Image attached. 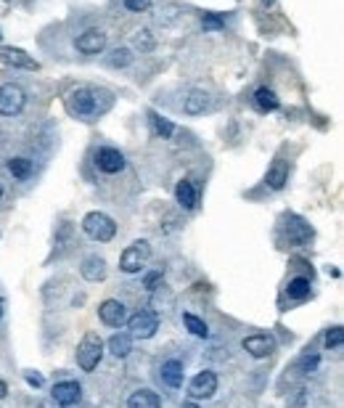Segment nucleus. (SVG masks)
I'll use <instances>...</instances> for the list:
<instances>
[{
	"instance_id": "17",
	"label": "nucleus",
	"mask_w": 344,
	"mask_h": 408,
	"mask_svg": "<svg viewBox=\"0 0 344 408\" xmlns=\"http://www.w3.org/2000/svg\"><path fill=\"white\" fill-rule=\"evenodd\" d=\"M289 170H291V164L286 162V160H276V162L270 164L267 175H265V186L273 188V191H281L289 183Z\"/></svg>"
},
{
	"instance_id": "1",
	"label": "nucleus",
	"mask_w": 344,
	"mask_h": 408,
	"mask_svg": "<svg viewBox=\"0 0 344 408\" xmlns=\"http://www.w3.org/2000/svg\"><path fill=\"white\" fill-rule=\"evenodd\" d=\"M64 103H66V112H69L75 120L90 123V120L101 117V114H106V112L111 109L114 93H109V90H103V88H93V85H77V88H72V90L66 93Z\"/></svg>"
},
{
	"instance_id": "33",
	"label": "nucleus",
	"mask_w": 344,
	"mask_h": 408,
	"mask_svg": "<svg viewBox=\"0 0 344 408\" xmlns=\"http://www.w3.org/2000/svg\"><path fill=\"white\" fill-rule=\"evenodd\" d=\"M24 379H27L29 387H35V390L42 387V377L38 374V371H29V368H27V371H24Z\"/></svg>"
},
{
	"instance_id": "15",
	"label": "nucleus",
	"mask_w": 344,
	"mask_h": 408,
	"mask_svg": "<svg viewBox=\"0 0 344 408\" xmlns=\"http://www.w3.org/2000/svg\"><path fill=\"white\" fill-rule=\"evenodd\" d=\"M243 350L252 355V358H267L276 353V340L270 334H252L241 342Z\"/></svg>"
},
{
	"instance_id": "5",
	"label": "nucleus",
	"mask_w": 344,
	"mask_h": 408,
	"mask_svg": "<svg viewBox=\"0 0 344 408\" xmlns=\"http://www.w3.org/2000/svg\"><path fill=\"white\" fill-rule=\"evenodd\" d=\"M148 260H151V244H148V242H133V244L122 252L120 270L122 273H127V276L141 273L143 266H146Z\"/></svg>"
},
{
	"instance_id": "27",
	"label": "nucleus",
	"mask_w": 344,
	"mask_h": 408,
	"mask_svg": "<svg viewBox=\"0 0 344 408\" xmlns=\"http://www.w3.org/2000/svg\"><path fill=\"white\" fill-rule=\"evenodd\" d=\"M183 324H185V329H188L194 337H202V340L209 337V327L204 324L199 316H194V313H183Z\"/></svg>"
},
{
	"instance_id": "29",
	"label": "nucleus",
	"mask_w": 344,
	"mask_h": 408,
	"mask_svg": "<svg viewBox=\"0 0 344 408\" xmlns=\"http://www.w3.org/2000/svg\"><path fill=\"white\" fill-rule=\"evenodd\" d=\"M202 27H204V32H217V29H223L225 27V19L220 16V14H204Z\"/></svg>"
},
{
	"instance_id": "11",
	"label": "nucleus",
	"mask_w": 344,
	"mask_h": 408,
	"mask_svg": "<svg viewBox=\"0 0 344 408\" xmlns=\"http://www.w3.org/2000/svg\"><path fill=\"white\" fill-rule=\"evenodd\" d=\"M80 395H82L80 382H72V379H66V382H56L53 390H51L53 403L61 406V408H72L75 403H80Z\"/></svg>"
},
{
	"instance_id": "3",
	"label": "nucleus",
	"mask_w": 344,
	"mask_h": 408,
	"mask_svg": "<svg viewBox=\"0 0 344 408\" xmlns=\"http://www.w3.org/2000/svg\"><path fill=\"white\" fill-rule=\"evenodd\" d=\"M101 358H103V340L96 331H85V337H82L80 345H77V366L82 371H93V368H98Z\"/></svg>"
},
{
	"instance_id": "41",
	"label": "nucleus",
	"mask_w": 344,
	"mask_h": 408,
	"mask_svg": "<svg viewBox=\"0 0 344 408\" xmlns=\"http://www.w3.org/2000/svg\"><path fill=\"white\" fill-rule=\"evenodd\" d=\"M0 38H3V35H0Z\"/></svg>"
},
{
	"instance_id": "40",
	"label": "nucleus",
	"mask_w": 344,
	"mask_h": 408,
	"mask_svg": "<svg viewBox=\"0 0 344 408\" xmlns=\"http://www.w3.org/2000/svg\"><path fill=\"white\" fill-rule=\"evenodd\" d=\"M40 408H51V406H40Z\"/></svg>"
},
{
	"instance_id": "26",
	"label": "nucleus",
	"mask_w": 344,
	"mask_h": 408,
	"mask_svg": "<svg viewBox=\"0 0 344 408\" xmlns=\"http://www.w3.org/2000/svg\"><path fill=\"white\" fill-rule=\"evenodd\" d=\"M130 64H133V51L130 48H114L106 59V66H111V69H124Z\"/></svg>"
},
{
	"instance_id": "10",
	"label": "nucleus",
	"mask_w": 344,
	"mask_h": 408,
	"mask_svg": "<svg viewBox=\"0 0 344 408\" xmlns=\"http://www.w3.org/2000/svg\"><path fill=\"white\" fill-rule=\"evenodd\" d=\"M0 64L16 66V69H29V72H38V69H40V64L35 62L27 51L14 48V45H0Z\"/></svg>"
},
{
	"instance_id": "23",
	"label": "nucleus",
	"mask_w": 344,
	"mask_h": 408,
	"mask_svg": "<svg viewBox=\"0 0 344 408\" xmlns=\"http://www.w3.org/2000/svg\"><path fill=\"white\" fill-rule=\"evenodd\" d=\"M130 350H133V340H130V334H114V337L109 340V353H111L114 358H127V355H130Z\"/></svg>"
},
{
	"instance_id": "2",
	"label": "nucleus",
	"mask_w": 344,
	"mask_h": 408,
	"mask_svg": "<svg viewBox=\"0 0 344 408\" xmlns=\"http://www.w3.org/2000/svg\"><path fill=\"white\" fill-rule=\"evenodd\" d=\"M82 231L93 239V242H111L114 236H117V223L106 215V212H88L85 218H82Z\"/></svg>"
},
{
	"instance_id": "18",
	"label": "nucleus",
	"mask_w": 344,
	"mask_h": 408,
	"mask_svg": "<svg viewBox=\"0 0 344 408\" xmlns=\"http://www.w3.org/2000/svg\"><path fill=\"white\" fill-rule=\"evenodd\" d=\"M175 199L181 204L183 209H196V204H199V188L194 181H188V178H183L181 183L175 186Z\"/></svg>"
},
{
	"instance_id": "34",
	"label": "nucleus",
	"mask_w": 344,
	"mask_h": 408,
	"mask_svg": "<svg viewBox=\"0 0 344 408\" xmlns=\"http://www.w3.org/2000/svg\"><path fill=\"white\" fill-rule=\"evenodd\" d=\"M159 281H162V270H157V273H148V276H146V281H143V284H146V289H151V292H154V289H157V284H159Z\"/></svg>"
},
{
	"instance_id": "35",
	"label": "nucleus",
	"mask_w": 344,
	"mask_h": 408,
	"mask_svg": "<svg viewBox=\"0 0 344 408\" xmlns=\"http://www.w3.org/2000/svg\"><path fill=\"white\" fill-rule=\"evenodd\" d=\"M8 395V387H5V382H0V398H5Z\"/></svg>"
},
{
	"instance_id": "9",
	"label": "nucleus",
	"mask_w": 344,
	"mask_h": 408,
	"mask_svg": "<svg viewBox=\"0 0 344 408\" xmlns=\"http://www.w3.org/2000/svg\"><path fill=\"white\" fill-rule=\"evenodd\" d=\"M217 392V374L215 371H199L191 385H188V395L194 400H207V398H215Z\"/></svg>"
},
{
	"instance_id": "13",
	"label": "nucleus",
	"mask_w": 344,
	"mask_h": 408,
	"mask_svg": "<svg viewBox=\"0 0 344 408\" xmlns=\"http://www.w3.org/2000/svg\"><path fill=\"white\" fill-rule=\"evenodd\" d=\"M98 318H101L106 327L120 329L122 324H127V310L120 300H103L98 305Z\"/></svg>"
},
{
	"instance_id": "14",
	"label": "nucleus",
	"mask_w": 344,
	"mask_h": 408,
	"mask_svg": "<svg viewBox=\"0 0 344 408\" xmlns=\"http://www.w3.org/2000/svg\"><path fill=\"white\" fill-rule=\"evenodd\" d=\"M286 239L291 244H307L313 239V228L300 215H286Z\"/></svg>"
},
{
	"instance_id": "30",
	"label": "nucleus",
	"mask_w": 344,
	"mask_h": 408,
	"mask_svg": "<svg viewBox=\"0 0 344 408\" xmlns=\"http://www.w3.org/2000/svg\"><path fill=\"white\" fill-rule=\"evenodd\" d=\"M342 342H344L342 327H331L328 331H326V347H328V350H336V347H342Z\"/></svg>"
},
{
	"instance_id": "32",
	"label": "nucleus",
	"mask_w": 344,
	"mask_h": 408,
	"mask_svg": "<svg viewBox=\"0 0 344 408\" xmlns=\"http://www.w3.org/2000/svg\"><path fill=\"white\" fill-rule=\"evenodd\" d=\"M318 361H321L318 355H304L302 361H300V368H302L304 374H313V371L318 368Z\"/></svg>"
},
{
	"instance_id": "12",
	"label": "nucleus",
	"mask_w": 344,
	"mask_h": 408,
	"mask_svg": "<svg viewBox=\"0 0 344 408\" xmlns=\"http://www.w3.org/2000/svg\"><path fill=\"white\" fill-rule=\"evenodd\" d=\"M209 106H212V99H209V93L202 90V88H191L188 93H185V99H183V114H188V117H199L204 112H209Z\"/></svg>"
},
{
	"instance_id": "28",
	"label": "nucleus",
	"mask_w": 344,
	"mask_h": 408,
	"mask_svg": "<svg viewBox=\"0 0 344 408\" xmlns=\"http://www.w3.org/2000/svg\"><path fill=\"white\" fill-rule=\"evenodd\" d=\"M148 117H151V125H154V133H157L159 138H164V141H167V138H170V136L175 133V125L170 123L167 117H162V114H154V112H151Z\"/></svg>"
},
{
	"instance_id": "8",
	"label": "nucleus",
	"mask_w": 344,
	"mask_h": 408,
	"mask_svg": "<svg viewBox=\"0 0 344 408\" xmlns=\"http://www.w3.org/2000/svg\"><path fill=\"white\" fill-rule=\"evenodd\" d=\"M93 164L101 170L103 175H117V173H122V170L127 167V160H124V154H122L120 149H114V146H101V149L96 151V157H93Z\"/></svg>"
},
{
	"instance_id": "24",
	"label": "nucleus",
	"mask_w": 344,
	"mask_h": 408,
	"mask_svg": "<svg viewBox=\"0 0 344 408\" xmlns=\"http://www.w3.org/2000/svg\"><path fill=\"white\" fill-rule=\"evenodd\" d=\"M133 48H135L138 53H151V51L157 48L154 32H151V29H138V32L133 35Z\"/></svg>"
},
{
	"instance_id": "25",
	"label": "nucleus",
	"mask_w": 344,
	"mask_h": 408,
	"mask_svg": "<svg viewBox=\"0 0 344 408\" xmlns=\"http://www.w3.org/2000/svg\"><path fill=\"white\" fill-rule=\"evenodd\" d=\"M310 281L307 279H291L289 281V286H286V294H289V300H297V303H302V300H307L310 297Z\"/></svg>"
},
{
	"instance_id": "20",
	"label": "nucleus",
	"mask_w": 344,
	"mask_h": 408,
	"mask_svg": "<svg viewBox=\"0 0 344 408\" xmlns=\"http://www.w3.org/2000/svg\"><path fill=\"white\" fill-rule=\"evenodd\" d=\"M127 408H162V398L148 387L135 390V392L127 398Z\"/></svg>"
},
{
	"instance_id": "19",
	"label": "nucleus",
	"mask_w": 344,
	"mask_h": 408,
	"mask_svg": "<svg viewBox=\"0 0 344 408\" xmlns=\"http://www.w3.org/2000/svg\"><path fill=\"white\" fill-rule=\"evenodd\" d=\"M252 103H254V109H257V112H263V114H267V112H276V109L281 106L278 96H276V90L265 88V85L254 90V96H252Z\"/></svg>"
},
{
	"instance_id": "7",
	"label": "nucleus",
	"mask_w": 344,
	"mask_h": 408,
	"mask_svg": "<svg viewBox=\"0 0 344 408\" xmlns=\"http://www.w3.org/2000/svg\"><path fill=\"white\" fill-rule=\"evenodd\" d=\"M127 327L133 331V337H138V340H151V337L157 334V329H159V313L143 307L135 316L127 318Z\"/></svg>"
},
{
	"instance_id": "22",
	"label": "nucleus",
	"mask_w": 344,
	"mask_h": 408,
	"mask_svg": "<svg viewBox=\"0 0 344 408\" xmlns=\"http://www.w3.org/2000/svg\"><path fill=\"white\" fill-rule=\"evenodd\" d=\"M162 382L167 385L170 390H181L183 387V364L181 361H164L162 364Z\"/></svg>"
},
{
	"instance_id": "38",
	"label": "nucleus",
	"mask_w": 344,
	"mask_h": 408,
	"mask_svg": "<svg viewBox=\"0 0 344 408\" xmlns=\"http://www.w3.org/2000/svg\"><path fill=\"white\" fill-rule=\"evenodd\" d=\"M0 199H3V188H0Z\"/></svg>"
},
{
	"instance_id": "6",
	"label": "nucleus",
	"mask_w": 344,
	"mask_h": 408,
	"mask_svg": "<svg viewBox=\"0 0 344 408\" xmlns=\"http://www.w3.org/2000/svg\"><path fill=\"white\" fill-rule=\"evenodd\" d=\"M106 45H109V35L98 27H90V29H85L75 38V48L82 56H98V53L106 51Z\"/></svg>"
},
{
	"instance_id": "16",
	"label": "nucleus",
	"mask_w": 344,
	"mask_h": 408,
	"mask_svg": "<svg viewBox=\"0 0 344 408\" xmlns=\"http://www.w3.org/2000/svg\"><path fill=\"white\" fill-rule=\"evenodd\" d=\"M80 273H82V279H85V281L98 284V281L106 279V260L98 257V255H88V257L82 260Z\"/></svg>"
},
{
	"instance_id": "37",
	"label": "nucleus",
	"mask_w": 344,
	"mask_h": 408,
	"mask_svg": "<svg viewBox=\"0 0 344 408\" xmlns=\"http://www.w3.org/2000/svg\"><path fill=\"white\" fill-rule=\"evenodd\" d=\"M263 3H265V5H270V3H273V0H263Z\"/></svg>"
},
{
	"instance_id": "31",
	"label": "nucleus",
	"mask_w": 344,
	"mask_h": 408,
	"mask_svg": "<svg viewBox=\"0 0 344 408\" xmlns=\"http://www.w3.org/2000/svg\"><path fill=\"white\" fill-rule=\"evenodd\" d=\"M122 3H124V8L133 11V14H146V11L154 5V0H122Z\"/></svg>"
},
{
	"instance_id": "21",
	"label": "nucleus",
	"mask_w": 344,
	"mask_h": 408,
	"mask_svg": "<svg viewBox=\"0 0 344 408\" xmlns=\"http://www.w3.org/2000/svg\"><path fill=\"white\" fill-rule=\"evenodd\" d=\"M5 167H8V175L14 181H29L32 173H35V162L29 157H11Z\"/></svg>"
},
{
	"instance_id": "4",
	"label": "nucleus",
	"mask_w": 344,
	"mask_h": 408,
	"mask_svg": "<svg viewBox=\"0 0 344 408\" xmlns=\"http://www.w3.org/2000/svg\"><path fill=\"white\" fill-rule=\"evenodd\" d=\"M27 106V93L16 82H3L0 85V117H16Z\"/></svg>"
},
{
	"instance_id": "36",
	"label": "nucleus",
	"mask_w": 344,
	"mask_h": 408,
	"mask_svg": "<svg viewBox=\"0 0 344 408\" xmlns=\"http://www.w3.org/2000/svg\"><path fill=\"white\" fill-rule=\"evenodd\" d=\"M183 408H202V406H196V403H183Z\"/></svg>"
},
{
	"instance_id": "39",
	"label": "nucleus",
	"mask_w": 344,
	"mask_h": 408,
	"mask_svg": "<svg viewBox=\"0 0 344 408\" xmlns=\"http://www.w3.org/2000/svg\"><path fill=\"white\" fill-rule=\"evenodd\" d=\"M0 316H3V305H0Z\"/></svg>"
}]
</instances>
